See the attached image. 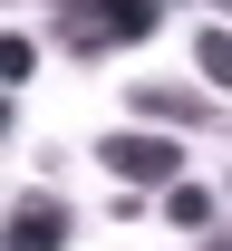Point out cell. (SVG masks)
I'll use <instances>...</instances> for the list:
<instances>
[{"instance_id":"3","label":"cell","mask_w":232,"mask_h":251,"mask_svg":"<svg viewBox=\"0 0 232 251\" xmlns=\"http://www.w3.org/2000/svg\"><path fill=\"white\" fill-rule=\"evenodd\" d=\"M68 232H77V213H68L58 193H20L10 222H0V242H10V251H58Z\"/></svg>"},{"instance_id":"4","label":"cell","mask_w":232,"mask_h":251,"mask_svg":"<svg viewBox=\"0 0 232 251\" xmlns=\"http://www.w3.org/2000/svg\"><path fill=\"white\" fill-rule=\"evenodd\" d=\"M126 106H135L145 126H213V116H223L203 87H174V77H135V87H126Z\"/></svg>"},{"instance_id":"7","label":"cell","mask_w":232,"mask_h":251,"mask_svg":"<svg viewBox=\"0 0 232 251\" xmlns=\"http://www.w3.org/2000/svg\"><path fill=\"white\" fill-rule=\"evenodd\" d=\"M29 68H39V39L10 29V39H0V77H29Z\"/></svg>"},{"instance_id":"6","label":"cell","mask_w":232,"mask_h":251,"mask_svg":"<svg viewBox=\"0 0 232 251\" xmlns=\"http://www.w3.org/2000/svg\"><path fill=\"white\" fill-rule=\"evenodd\" d=\"M194 68H203V77L232 97V29H203V39H194Z\"/></svg>"},{"instance_id":"2","label":"cell","mask_w":232,"mask_h":251,"mask_svg":"<svg viewBox=\"0 0 232 251\" xmlns=\"http://www.w3.org/2000/svg\"><path fill=\"white\" fill-rule=\"evenodd\" d=\"M97 164L116 174V184H145V193L184 184V145L155 135V126H116V135H97Z\"/></svg>"},{"instance_id":"1","label":"cell","mask_w":232,"mask_h":251,"mask_svg":"<svg viewBox=\"0 0 232 251\" xmlns=\"http://www.w3.org/2000/svg\"><path fill=\"white\" fill-rule=\"evenodd\" d=\"M155 29H165V0H58V49H77V58L135 49Z\"/></svg>"},{"instance_id":"8","label":"cell","mask_w":232,"mask_h":251,"mask_svg":"<svg viewBox=\"0 0 232 251\" xmlns=\"http://www.w3.org/2000/svg\"><path fill=\"white\" fill-rule=\"evenodd\" d=\"M203 251H232V232H203Z\"/></svg>"},{"instance_id":"5","label":"cell","mask_w":232,"mask_h":251,"mask_svg":"<svg viewBox=\"0 0 232 251\" xmlns=\"http://www.w3.org/2000/svg\"><path fill=\"white\" fill-rule=\"evenodd\" d=\"M165 222L174 232H203V222H213V193L203 184H165Z\"/></svg>"}]
</instances>
